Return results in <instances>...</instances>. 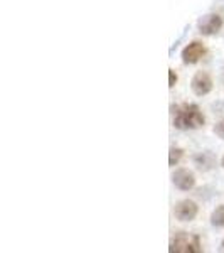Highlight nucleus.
<instances>
[{
    "instance_id": "3",
    "label": "nucleus",
    "mask_w": 224,
    "mask_h": 253,
    "mask_svg": "<svg viewBox=\"0 0 224 253\" xmlns=\"http://www.w3.org/2000/svg\"><path fill=\"white\" fill-rule=\"evenodd\" d=\"M207 49L202 42H199V41H194V42H190L189 46L184 47V51H182V63L184 64H195L199 63L202 58L206 56Z\"/></svg>"
},
{
    "instance_id": "8",
    "label": "nucleus",
    "mask_w": 224,
    "mask_h": 253,
    "mask_svg": "<svg viewBox=\"0 0 224 253\" xmlns=\"http://www.w3.org/2000/svg\"><path fill=\"white\" fill-rule=\"evenodd\" d=\"M194 164L197 166L199 170H209L214 166V156L209 152H202L194 157Z\"/></svg>"
},
{
    "instance_id": "4",
    "label": "nucleus",
    "mask_w": 224,
    "mask_h": 253,
    "mask_svg": "<svg viewBox=\"0 0 224 253\" xmlns=\"http://www.w3.org/2000/svg\"><path fill=\"white\" fill-rule=\"evenodd\" d=\"M190 88L197 96H206L213 91V80L204 71H199L194 75L192 81H190Z\"/></svg>"
},
{
    "instance_id": "5",
    "label": "nucleus",
    "mask_w": 224,
    "mask_h": 253,
    "mask_svg": "<svg viewBox=\"0 0 224 253\" xmlns=\"http://www.w3.org/2000/svg\"><path fill=\"white\" fill-rule=\"evenodd\" d=\"M199 32L204 36H214L221 31L223 27V17L218 14H207L199 20Z\"/></svg>"
},
{
    "instance_id": "12",
    "label": "nucleus",
    "mask_w": 224,
    "mask_h": 253,
    "mask_svg": "<svg viewBox=\"0 0 224 253\" xmlns=\"http://www.w3.org/2000/svg\"><path fill=\"white\" fill-rule=\"evenodd\" d=\"M177 83V75L174 69H169V88H174Z\"/></svg>"
},
{
    "instance_id": "1",
    "label": "nucleus",
    "mask_w": 224,
    "mask_h": 253,
    "mask_svg": "<svg viewBox=\"0 0 224 253\" xmlns=\"http://www.w3.org/2000/svg\"><path fill=\"white\" fill-rule=\"evenodd\" d=\"M174 110V126L179 130H195L206 124V117L201 108L194 103H181L172 107Z\"/></svg>"
},
{
    "instance_id": "15",
    "label": "nucleus",
    "mask_w": 224,
    "mask_h": 253,
    "mask_svg": "<svg viewBox=\"0 0 224 253\" xmlns=\"http://www.w3.org/2000/svg\"><path fill=\"white\" fill-rule=\"evenodd\" d=\"M223 250H224V243H223Z\"/></svg>"
},
{
    "instance_id": "6",
    "label": "nucleus",
    "mask_w": 224,
    "mask_h": 253,
    "mask_svg": "<svg viewBox=\"0 0 224 253\" xmlns=\"http://www.w3.org/2000/svg\"><path fill=\"white\" fill-rule=\"evenodd\" d=\"M199 208L194 201L190 199H184V201L177 203L176 208H174V214L179 221H192V219L197 216Z\"/></svg>"
},
{
    "instance_id": "14",
    "label": "nucleus",
    "mask_w": 224,
    "mask_h": 253,
    "mask_svg": "<svg viewBox=\"0 0 224 253\" xmlns=\"http://www.w3.org/2000/svg\"><path fill=\"white\" fill-rule=\"evenodd\" d=\"M223 167H224V157H223Z\"/></svg>"
},
{
    "instance_id": "13",
    "label": "nucleus",
    "mask_w": 224,
    "mask_h": 253,
    "mask_svg": "<svg viewBox=\"0 0 224 253\" xmlns=\"http://www.w3.org/2000/svg\"><path fill=\"white\" fill-rule=\"evenodd\" d=\"M223 83H224V71H223Z\"/></svg>"
},
{
    "instance_id": "11",
    "label": "nucleus",
    "mask_w": 224,
    "mask_h": 253,
    "mask_svg": "<svg viewBox=\"0 0 224 253\" xmlns=\"http://www.w3.org/2000/svg\"><path fill=\"white\" fill-rule=\"evenodd\" d=\"M214 133L218 135L219 138H223L224 140V120H221V122H218L216 124V126H214Z\"/></svg>"
},
{
    "instance_id": "2",
    "label": "nucleus",
    "mask_w": 224,
    "mask_h": 253,
    "mask_svg": "<svg viewBox=\"0 0 224 253\" xmlns=\"http://www.w3.org/2000/svg\"><path fill=\"white\" fill-rule=\"evenodd\" d=\"M201 248V242L199 236L186 233V231H179L170 242L169 252L170 253H199Z\"/></svg>"
},
{
    "instance_id": "10",
    "label": "nucleus",
    "mask_w": 224,
    "mask_h": 253,
    "mask_svg": "<svg viewBox=\"0 0 224 253\" xmlns=\"http://www.w3.org/2000/svg\"><path fill=\"white\" fill-rule=\"evenodd\" d=\"M182 156H184V150L179 149V147H172V149H170V152H169V166L170 167L177 166L179 162H181Z\"/></svg>"
},
{
    "instance_id": "9",
    "label": "nucleus",
    "mask_w": 224,
    "mask_h": 253,
    "mask_svg": "<svg viewBox=\"0 0 224 253\" xmlns=\"http://www.w3.org/2000/svg\"><path fill=\"white\" fill-rule=\"evenodd\" d=\"M211 223H213V226L224 228V205L218 206L213 211V214H211Z\"/></svg>"
},
{
    "instance_id": "7",
    "label": "nucleus",
    "mask_w": 224,
    "mask_h": 253,
    "mask_svg": "<svg viewBox=\"0 0 224 253\" xmlns=\"http://www.w3.org/2000/svg\"><path fill=\"white\" fill-rule=\"evenodd\" d=\"M172 182L177 189L181 191H190L195 186V175L189 169H177L172 174Z\"/></svg>"
}]
</instances>
